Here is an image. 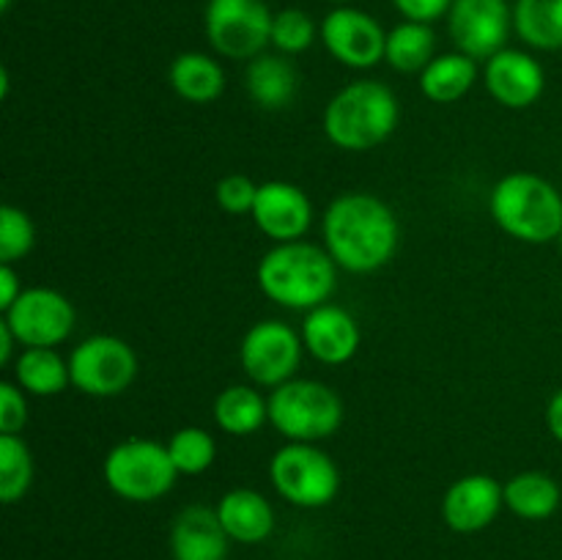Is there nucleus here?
<instances>
[{
    "mask_svg": "<svg viewBox=\"0 0 562 560\" xmlns=\"http://www.w3.org/2000/svg\"><path fill=\"white\" fill-rule=\"evenodd\" d=\"M398 217L373 192H344L322 214V242L338 269L371 275L387 267L398 250Z\"/></svg>",
    "mask_w": 562,
    "mask_h": 560,
    "instance_id": "obj_1",
    "label": "nucleus"
},
{
    "mask_svg": "<svg viewBox=\"0 0 562 560\" xmlns=\"http://www.w3.org/2000/svg\"><path fill=\"white\" fill-rule=\"evenodd\" d=\"M256 280L269 302L289 311H313L329 302L338 285V264L324 245L285 242L263 253Z\"/></svg>",
    "mask_w": 562,
    "mask_h": 560,
    "instance_id": "obj_2",
    "label": "nucleus"
},
{
    "mask_svg": "<svg viewBox=\"0 0 562 560\" xmlns=\"http://www.w3.org/2000/svg\"><path fill=\"white\" fill-rule=\"evenodd\" d=\"M401 104L393 88L376 80H355L327 102L322 126L340 152H371L395 132Z\"/></svg>",
    "mask_w": 562,
    "mask_h": 560,
    "instance_id": "obj_3",
    "label": "nucleus"
},
{
    "mask_svg": "<svg viewBox=\"0 0 562 560\" xmlns=\"http://www.w3.org/2000/svg\"><path fill=\"white\" fill-rule=\"evenodd\" d=\"M488 214L510 239L549 245L562 234V192L543 176L514 170L488 192Z\"/></svg>",
    "mask_w": 562,
    "mask_h": 560,
    "instance_id": "obj_4",
    "label": "nucleus"
},
{
    "mask_svg": "<svg viewBox=\"0 0 562 560\" xmlns=\"http://www.w3.org/2000/svg\"><path fill=\"white\" fill-rule=\"evenodd\" d=\"M269 426L285 443H324L344 426V399L318 379H300L269 390Z\"/></svg>",
    "mask_w": 562,
    "mask_h": 560,
    "instance_id": "obj_5",
    "label": "nucleus"
},
{
    "mask_svg": "<svg viewBox=\"0 0 562 560\" xmlns=\"http://www.w3.org/2000/svg\"><path fill=\"white\" fill-rule=\"evenodd\" d=\"M102 478L115 497L126 503H157L176 486L168 445L146 437H130L113 445L102 461Z\"/></svg>",
    "mask_w": 562,
    "mask_h": 560,
    "instance_id": "obj_6",
    "label": "nucleus"
},
{
    "mask_svg": "<svg viewBox=\"0 0 562 560\" xmlns=\"http://www.w3.org/2000/svg\"><path fill=\"white\" fill-rule=\"evenodd\" d=\"M269 481L285 503L305 511L324 508L340 492L338 464L316 443L280 445L269 459Z\"/></svg>",
    "mask_w": 562,
    "mask_h": 560,
    "instance_id": "obj_7",
    "label": "nucleus"
},
{
    "mask_svg": "<svg viewBox=\"0 0 562 560\" xmlns=\"http://www.w3.org/2000/svg\"><path fill=\"white\" fill-rule=\"evenodd\" d=\"M272 20L267 0H209L203 27L220 58L252 60L272 44Z\"/></svg>",
    "mask_w": 562,
    "mask_h": 560,
    "instance_id": "obj_8",
    "label": "nucleus"
},
{
    "mask_svg": "<svg viewBox=\"0 0 562 560\" xmlns=\"http://www.w3.org/2000/svg\"><path fill=\"white\" fill-rule=\"evenodd\" d=\"M71 388L91 399H115L137 379V355L119 335H91L69 355Z\"/></svg>",
    "mask_w": 562,
    "mask_h": 560,
    "instance_id": "obj_9",
    "label": "nucleus"
},
{
    "mask_svg": "<svg viewBox=\"0 0 562 560\" xmlns=\"http://www.w3.org/2000/svg\"><path fill=\"white\" fill-rule=\"evenodd\" d=\"M305 344L300 329L285 324L283 318H263L256 322L239 340V362L245 377L256 388H280L291 382L302 366Z\"/></svg>",
    "mask_w": 562,
    "mask_h": 560,
    "instance_id": "obj_10",
    "label": "nucleus"
},
{
    "mask_svg": "<svg viewBox=\"0 0 562 560\" xmlns=\"http://www.w3.org/2000/svg\"><path fill=\"white\" fill-rule=\"evenodd\" d=\"M3 322L20 346H60L77 324V311L66 294L49 285H31L3 311Z\"/></svg>",
    "mask_w": 562,
    "mask_h": 560,
    "instance_id": "obj_11",
    "label": "nucleus"
},
{
    "mask_svg": "<svg viewBox=\"0 0 562 560\" xmlns=\"http://www.w3.org/2000/svg\"><path fill=\"white\" fill-rule=\"evenodd\" d=\"M324 49L346 69L366 71L384 60L387 31L368 11L355 5H338L318 25Z\"/></svg>",
    "mask_w": 562,
    "mask_h": 560,
    "instance_id": "obj_12",
    "label": "nucleus"
},
{
    "mask_svg": "<svg viewBox=\"0 0 562 560\" xmlns=\"http://www.w3.org/2000/svg\"><path fill=\"white\" fill-rule=\"evenodd\" d=\"M514 9L508 0H453L448 11V33L459 53L488 60L508 47Z\"/></svg>",
    "mask_w": 562,
    "mask_h": 560,
    "instance_id": "obj_13",
    "label": "nucleus"
},
{
    "mask_svg": "<svg viewBox=\"0 0 562 560\" xmlns=\"http://www.w3.org/2000/svg\"><path fill=\"white\" fill-rule=\"evenodd\" d=\"M250 217L267 239H272L274 245H285V242L305 239L313 225V203L302 187L272 179L258 184Z\"/></svg>",
    "mask_w": 562,
    "mask_h": 560,
    "instance_id": "obj_14",
    "label": "nucleus"
},
{
    "mask_svg": "<svg viewBox=\"0 0 562 560\" xmlns=\"http://www.w3.org/2000/svg\"><path fill=\"white\" fill-rule=\"evenodd\" d=\"M483 86L503 108L527 110L547 91V71L527 49L505 47L483 66Z\"/></svg>",
    "mask_w": 562,
    "mask_h": 560,
    "instance_id": "obj_15",
    "label": "nucleus"
},
{
    "mask_svg": "<svg viewBox=\"0 0 562 560\" xmlns=\"http://www.w3.org/2000/svg\"><path fill=\"white\" fill-rule=\"evenodd\" d=\"M505 508L503 483L486 472H472L448 486L442 497L445 525L461 536L483 533Z\"/></svg>",
    "mask_w": 562,
    "mask_h": 560,
    "instance_id": "obj_16",
    "label": "nucleus"
},
{
    "mask_svg": "<svg viewBox=\"0 0 562 560\" xmlns=\"http://www.w3.org/2000/svg\"><path fill=\"white\" fill-rule=\"evenodd\" d=\"M302 344L313 360L324 366H346L360 351L362 329L346 307L324 302L302 318Z\"/></svg>",
    "mask_w": 562,
    "mask_h": 560,
    "instance_id": "obj_17",
    "label": "nucleus"
},
{
    "mask_svg": "<svg viewBox=\"0 0 562 560\" xmlns=\"http://www.w3.org/2000/svg\"><path fill=\"white\" fill-rule=\"evenodd\" d=\"M170 558L173 560H228L231 538L220 522L217 508L187 505L170 525Z\"/></svg>",
    "mask_w": 562,
    "mask_h": 560,
    "instance_id": "obj_18",
    "label": "nucleus"
},
{
    "mask_svg": "<svg viewBox=\"0 0 562 560\" xmlns=\"http://www.w3.org/2000/svg\"><path fill=\"white\" fill-rule=\"evenodd\" d=\"M217 508L220 522L231 541L236 544H263L274 533V508L258 489L236 486L220 497Z\"/></svg>",
    "mask_w": 562,
    "mask_h": 560,
    "instance_id": "obj_19",
    "label": "nucleus"
},
{
    "mask_svg": "<svg viewBox=\"0 0 562 560\" xmlns=\"http://www.w3.org/2000/svg\"><path fill=\"white\" fill-rule=\"evenodd\" d=\"M245 88L256 108L274 113V110L291 108L300 91V75L289 55L261 53L258 58L247 60Z\"/></svg>",
    "mask_w": 562,
    "mask_h": 560,
    "instance_id": "obj_20",
    "label": "nucleus"
},
{
    "mask_svg": "<svg viewBox=\"0 0 562 560\" xmlns=\"http://www.w3.org/2000/svg\"><path fill=\"white\" fill-rule=\"evenodd\" d=\"M11 373H14V382L36 399H53L71 384L69 357H64L53 346H22Z\"/></svg>",
    "mask_w": 562,
    "mask_h": 560,
    "instance_id": "obj_21",
    "label": "nucleus"
},
{
    "mask_svg": "<svg viewBox=\"0 0 562 560\" xmlns=\"http://www.w3.org/2000/svg\"><path fill=\"white\" fill-rule=\"evenodd\" d=\"M168 82L190 104H212L225 93V69L206 53H181L170 60Z\"/></svg>",
    "mask_w": 562,
    "mask_h": 560,
    "instance_id": "obj_22",
    "label": "nucleus"
},
{
    "mask_svg": "<svg viewBox=\"0 0 562 560\" xmlns=\"http://www.w3.org/2000/svg\"><path fill=\"white\" fill-rule=\"evenodd\" d=\"M505 508L525 522H543L562 505V486L543 470H525L508 478L503 486Z\"/></svg>",
    "mask_w": 562,
    "mask_h": 560,
    "instance_id": "obj_23",
    "label": "nucleus"
},
{
    "mask_svg": "<svg viewBox=\"0 0 562 560\" xmlns=\"http://www.w3.org/2000/svg\"><path fill=\"white\" fill-rule=\"evenodd\" d=\"M481 77V66L475 58L459 53H439L426 69L420 71V91L434 104H453L464 99L475 88Z\"/></svg>",
    "mask_w": 562,
    "mask_h": 560,
    "instance_id": "obj_24",
    "label": "nucleus"
},
{
    "mask_svg": "<svg viewBox=\"0 0 562 560\" xmlns=\"http://www.w3.org/2000/svg\"><path fill=\"white\" fill-rule=\"evenodd\" d=\"M214 423L231 437H250L269 423V401L256 384H228L212 406Z\"/></svg>",
    "mask_w": 562,
    "mask_h": 560,
    "instance_id": "obj_25",
    "label": "nucleus"
},
{
    "mask_svg": "<svg viewBox=\"0 0 562 560\" xmlns=\"http://www.w3.org/2000/svg\"><path fill=\"white\" fill-rule=\"evenodd\" d=\"M434 58H437V33L426 22L404 20L387 31L384 60L390 69L401 75H420Z\"/></svg>",
    "mask_w": 562,
    "mask_h": 560,
    "instance_id": "obj_26",
    "label": "nucleus"
},
{
    "mask_svg": "<svg viewBox=\"0 0 562 560\" xmlns=\"http://www.w3.org/2000/svg\"><path fill=\"white\" fill-rule=\"evenodd\" d=\"M514 31L532 49H562V0H516Z\"/></svg>",
    "mask_w": 562,
    "mask_h": 560,
    "instance_id": "obj_27",
    "label": "nucleus"
},
{
    "mask_svg": "<svg viewBox=\"0 0 562 560\" xmlns=\"http://www.w3.org/2000/svg\"><path fill=\"white\" fill-rule=\"evenodd\" d=\"M33 453L20 434H0V500L20 503L33 483Z\"/></svg>",
    "mask_w": 562,
    "mask_h": 560,
    "instance_id": "obj_28",
    "label": "nucleus"
},
{
    "mask_svg": "<svg viewBox=\"0 0 562 560\" xmlns=\"http://www.w3.org/2000/svg\"><path fill=\"white\" fill-rule=\"evenodd\" d=\"M168 453L179 475H203L217 459V439L198 426H184L170 434Z\"/></svg>",
    "mask_w": 562,
    "mask_h": 560,
    "instance_id": "obj_29",
    "label": "nucleus"
},
{
    "mask_svg": "<svg viewBox=\"0 0 562 560\" xmlns=\"http://www.w3.org/2000/svg\"><path fill=\"white\" fill-rule=\"evenodd\" d=\"M36 245V225L25 209L0 206V264H20Z\"/></svg>",
    "mask_w": 562,
    "mask_h": 560,
    "instance_id": "obj_30",
    "label": "nucleus"
},
{
    "mask_svg": "<svg viewBox=\"0 0 562 560\" xmlns=\"http://www.w3.org/2000/svg\"><path fill=\"white\" fill-rule=\"evenodd\" d=\"M318 36L316 22L302 9H283L272 20V47L280 55H300L313 47Z\"/></svg>",
    "mask_w": 562,
    "mask_h": 560,
    "instance_id": "obj_31",
    "label": "nucleus"
},
{
    "mask_svg": "<svg viewBox=\"0 0 562 560\" xmlns=\"http://www.w3.org/2000/svg\"><path fill=\"white\" fill-rule=\"evenodd\" d=\"M258 184L245 173H228L214 187V201L225 214H250L256 206Z\"/></svg>",
    "mask_w": 562,
    "mask_h": 560,
    "instance_id": "obj_32",
    "label": "nucleus"
},
{
    "mask_svg": "<svg viewBox=\"0 0 562 560\" xmlns=\"http://www.w3.org/2000/svg\"><path fill=\"white\" fill-rule=\"evenodd\" d=\"M27 426V393L16 382H0V434H22Z\"/></svg>",
    "mask_w": 562,
    "mask_h": 560,
    "instance_id": "obj_33",
    "label": "nucleus"
},
{
    "mask_svg": "<svg viewBox=\"0 0 562 560\" xmlns=\"http://www.w3.org/2000/svg\"><path fill=\"white\" fill-rule=\"evenodd\" d=\"M393 5L401 11L404 20L426 22V25H431V22H437L439 16H448L453 0H393Z\"/></svg>",
    "mask_w": 562,
    "mask_h": 560,
    "instance_id": "obj_34",
    "label": "nucleus"
},
{
    "mask_svg": "<svg viewBox=\"0 0 562 560\" xmlns=\"http://www.w3.org/2000/svg\"><path fill=\"white\" fill-rule=\"evenodd\" d=\"M22 291L25 289H22L14 264H0V311L14 305L16 296H20Z\"/></svg>",
    "mask_w": 562,
    "mask_h": 560,
    "instance_id": "obj_35",
    "label": "nucleus"
},
{
    "mask_svg": "<svg viewBox=\"0 0 562 560\" xmlns=\"http://www.w3.org/2000/svg\"><path fill=\"white\" fill-rule=\"evenodd\" d=\"M547 428L554 439L562 445V388L554 390V395L547 404Z\"/></svg>",
    "mask_w": 562,
    "mask_h": 560,
    "instance_id": "obj_36",
    "label": "nucleus"
},
{
    "mask_svg": "<svg viewBox=\"0 0 562 560\" xmlns=\"http://www.w3.org/2000/svg\"><path fill=\"white\" fill-rule=\"evenodd\" d=\"M16 344H20V340H16V335L11 333L9 324L0 318V366H14V360H16L14 346Z\"/></svg>",
    "mask_w": 562,
    "mask_h": 560,
    "instance_id": "obj_37",
    "label": "nucleus"
},
{
    "mask_svg": "<svg viewBox=\"0 0 562 560\" xmlns=\"http://www.w3.org/2000/svg\"><path fill=\"white\" fill-rule=\"evenodd\" d=\"M0 9L9 11V9H11V0H0Z\"/></svg>",
    "mask_w": 562,
    "mask_h": 560,
    "instance_id": "obj_38",
    "label": "nucleus"
},
{
    "mask_svg": "<svg viewBox=\"0 0 562 560\" xmlns=\"http://www.w3.org/2000/svg\"><path fill=\"white\" fill-rule=\"evenodd\" d=\"M327 3H335V5H346V3H351V0H327Z\"/></svg>",
    "mask_w": 562,
    "mask_h": 560,
    "instance_id": "obj_39",
    "label": "nucleus"
},
{
    "mask_svg": "<svg viewBox=\"0 0 562 560\" xmlns=\"http://www.w3.org/2000/svg\"><path fill=\"white\" fill-rule=\"evenodd\" d=\"M558 245H560V250H562V234H560V239H558Z\"/></svg>",
    "mask_w": 562,
    "mask_h": 560,
    "instance_id": "obj_40",
    "label": "nucleus"
}]
</instances>
